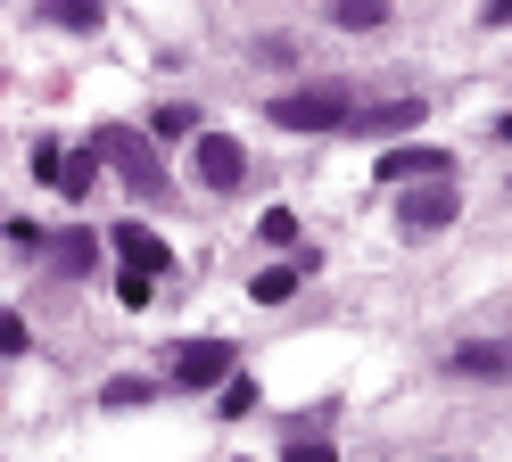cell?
Masks as SVG:
<instances>
[{
  "label": "cell",
  "mask_w": 512,
  "mask_h": 462,
  "mask_svg": "<svg viewBox=\"0 0 512 462\" xmlns=\"http://www.w3.org/2000/svg\"><path fill=\"white\" fill-rule=\"evenodd\" d=\"M91 149H100V165H116V174H124V190H133V198H149V207H157V198H174V174H166V157H157L149 132L100 124V141H91Z\"/></svg>",
  "instance_id": "6da1fadb"
},
{
  "label": "cell",
  "mask_w": 512,
  "mask_h": 462,
  "mask_svg": "<svg viewBox=\"0 0 512 462\" xmlns=\"http://www.w3.org/2000/svg\"><path fill=\"white\" fill-rule=\"evenodd\" d=\"M265 108H273L281 132H347V124H356V91H347V83H298V91L265 99Z\"/></svg>",
  "instance_id": "7a4b0ae2"
},
{
  "label": "cell",
  "mask_w": 512,
  "mask_h": 462,
  "mask_svg": "<svg viewBox=\"0 0 512 462\" xmlns=\"http://www.w3.org/2000/svg\"><path fill=\"white\" fill-rule=\"evenodd\" d=\"M463 215V190H455V174H438V182H413L405 198H397V223L413 231V240H430V231H446Z\"/></svg>",
  "instance_id": "3957f363"
},
{
  "label": "cell",
  "mask_w": 512,
  "mask_h": 462,
  "mask_svg": "<svg viewBox=\"0 0 512 462\" xmlns=\"http://www.w3.org/2000/svg\"><path fill=\"white\" fill-rule=\"evenodd\" d=\"M166 363H174L182 388H223V380H232V363H240V347L232 339H182Z\"/></svg>",
  "instance_id": "277c9868"
},
{
  "label": "cell",
  "mask_w": 512,
  "mask_h": 462,
  "mask_svg": "<svg viewBox=\"0 0 512 462\" xmlns=\"http://www.w3.org/2000/svg\"><path fill=\"white\" fill-rule=\"evenodd\" d=\"M190 174H199L207 190H240L248 182V149L232 141V132H199V141H190Z\"/></svg>",
  "instance_id": "5b68a950"
},
{
  "label": "cell",
  "mask_w": 512,
  "mask_h": 462,
  "mask_svg": "<svg viewBox=\"0 0 512 462\" xmlns=\"http://www.w3.org/2000/svg\"><path fill=\"white\" fill-rule=\"evenodd\" d=\"M34 174H42L58 198H83L91 182H100V149H58V141H42V149H34Z\"/></svg>",
  "instance_id": "8992f818"
},
{
  "label": "cell",
  "mask_w": 512,
  "mask_h": 462,
  "mask_svg": "<svg viewBox=\"0 0 512 462\" xmlns=\"http://www.w3.org/2000/svg\"><path fill=\"white\" fill-rule=\"evenodd\" d=\"M446 165H455L446 149H380L372 174H380V190H389V182H397V190H413V182H438Z\"/></svg>",
  "instance_id": "52a82bcc"
},
{
  "label": "cell",
  "mask_w": 512,
  "mask_h": 462,
  "mask_svg": "<svg viewBox=\"0 0 512 462\" xmlns=\"http://www.w3.org/2000/svg\"><path fill=\"white\" fill-rule=\"evenodd\" d=\"M446 372H455V380H504V372H512V347H488V339H463L455 355H446Z\"/></svg>",
  "instance_id": "ba28073f"
},
{
  "label": "cell",
  "mask_w": 512,
  "mask_h": 462,
  "mask_svg": "<svg viewBox=\"0 0 512 462\" xmlns=\"http://www.w3.org/2000/svg\"><path fill=\"white\" fill-rule=\"evenodd\" d=\"M116 256H124V273H149V281L174 264L166 240H157V231H141V223H124V231H116Z\"/></svg>",
  "instance_id": "9c48e42d"
},
{
  "label": "cell",
  "mask_w": 512,
  "mask_h": 462,
  "mask_svg": "<svg viewBox=\"0 0 512 462\" xmlns=\"http://www.w3.org/2000/svg\"><path fill=\"white\" fill-rule=\"evenodd\" d=\"M422 124V99H389V108H356V132H372V141H397V132Z\"/></svg>",
  "instance_id": "30bf717a"
},
{
  "label": "cell",
  "mask_w": 512,
  "mask_h": 462,
  "mask_svg": "<svg viewBox=\"0 0 512 462\" xmlns=\"http://www.w3.org/2000/svg\"><path fill=\"white\" fill-rule=\"evenodd\" d=\"M298 273H306V256H298V264H273V273H256L248 297H256V306H290V297H298Z\"/></svg>",
  "instance_id": "8fae6325"
},
{
  "label": "cell",
  "mask_w": 512,
  "mask_h": 462,
  "mask_svg": "<svg viewBox=\"0 0 512 462\" xmlns=\"http://www.w3.org/2000/svg\"><path fill=\"white\" fill-rule=\"evenodd\" d=\"M50 256H58V273L75 281V273H91V256H100V240H91V231L75 223V231H58V248H50Z\"/></svg>",
  "instance_id": "7c38bea8"
},
{
  "label": "cell",
  "mask_w": 512,
  "mask_h": 462,
  "mask_svg": "<svg viewBox=\"0 0 512 462\" xmlns=\"http://www.w3.org/2000/svg\"><path fill=\"white\" fill-rule=\"evenodd\" d=\"M331 25H347V33H372V25H389V0H331Z\"/></svg>",
  "instance_id": "4fadbf2b"
},
{
  "label": "cell",
  "mask_w": 512,
  "mask_h": 462,
  "mask_svg": "<svg viewBox=\"0 0 512 462\" xmlns=\"http://www.w3.org/2000/svg\"><path fill=\"white\" fill-rule=\"evenodd\" d=\"M256 240H273V248H298V215H290V207H265V215H256Z\"/></svg>",
  "instance_id": "5bb4252c"
},
{
  "label": "cell",
  "mask_w": 512,
  "mask_h": 462,
  "mask_svg": "<svg viewBox=\"0 0 512 462\" xmlns=\"http://www.w3.org/2000/svg\"><path fill=\"white\" fill-rule=\"evenodd\" d=\"M100 9H108V0H50V17H58V25H75V33L100 25Z\"/></svg>",
  "instance_id": "9a60e30c"
},
{
  "label": "cell",
  "mask_w": 512,
  "mask_h": 462,
  "mask_svg": "<svg viewBox=\"0 0 512 462\" xmlns=\"http://www.w3.org/2000/svg\"><path fill=\"white\" fill-rule=\"evenodd\" d=\"M116 297H124V314H141V306H157V281L149 273H116Z\"/></svg>",
  "instance_id": "2e32d148"
},
{
  "label": "cell",
  "mask_w": 512,
  "mask_h": 462,
  "mask_svg": "<svg viewBox=\"0 0 512 462\" xmlns=\"http://www.w3.org/2000/svg\"><path fill=\"white\" fill-rule=\"evenodd\" d=\"M100 405H108V413H124V405H149V380H108V388H100Z\"/></svg>",
  "instance_id": "e0dca14e"
},
{
  "label": "cell",
  "mask_w": 512,
  "mask_h": 462,
  "mask_svg": "<svg viewBox=\"0 0 512 462\" xmlns=\"http://www.w3.org/2000/svg\"><path fill=\"white\" fill-rule=\"evenodd\" d=\"M157 132H166V141H182V132H199V116H190L182 99H174V108H157Z\"/></svg>",
  "instance_id": "ac0fdd59"
},
{
  "label": "cell",
  "mask_w": 512,
  "mask_h": 462,
  "mask_svg": "<svg viewBox=\"0 0 512 462\" xmlns=\"http://www.w3.org/2000/svg\"><path fill=\"white\" fill-rule=\"evenodd\" d=\"M281 462H339V454H331V438H290V454H281Z\"/></svg>",
  "instance_id": "d6986e66"
},
{
  "label": "cell",
  "mask_w": 512,
  "mask_h": 462,
  "mask_svg": "<svg viewBox=\"0 0 512 462\" xmlns=\"http://www.w3.org/2000/svg\"><path fill=\"white\" fill-rule=\"evenodd\" d=\"M248 405H256V388H248V380H223V413H232V421H240Z\"/></svg>",
  "instance_id": "ffe728a7"
},
{
  "label": "cell",
  "mask_w": 512,
  "mask_h": 462,
  "mask_svg": "<svg viewBox=\"0 0 512 462\" xmlns=\"http://www.w3.org/2000/svg\"><path fill=\"white\" fill-rule=\"evenodd\" d=\"M0 355H25V322L17 314H0Z\"/></svg>",
  "instance_id": "44dd1931"
},
{
  "label": "cell",
  "mask_w": 512,
  "mask_h": 462,
  "mask_svg": "<svg viewBox=\"0 0 512 462\" xmlns=\"http://www.w3.org/2000/svg\"><path fill=\"white\" fill-rule=\"evenodd\" d=\"M479 25H512V0H488V9H479Z\"/></svg>",
  "instance_id": "7402d4cb"
}]
</instances>
